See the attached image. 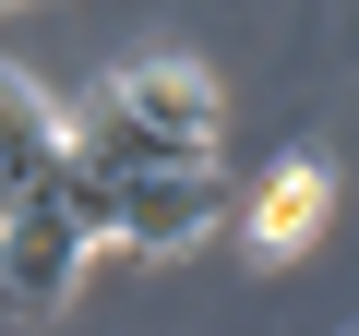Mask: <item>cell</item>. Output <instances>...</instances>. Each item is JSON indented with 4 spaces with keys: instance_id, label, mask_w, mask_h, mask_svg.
Returning a JSON list of instances; mask_svg holds the SVG:
<instances>
[{
    "instance_id": "6da1fadb",
    "label": "cell",
    "mask_w": 359,
    "mask_h": 336,
    "mask_svg": "<svg viewBox=\"0 0 359 336\" xmlns=\"http://www.w3.org/2000/svg\"><path fill=\"white\" fill-rule=\"evenodd\" d=\"M84 252H96V228H84L48 181H25L13 205H0V312H13V324H48V312L72 300Z\"/></svg>"
},
{
    "instance_id": "7a4b0ae2",
    "label": "cell",
    "mask_w": 359,
    "mask_h": 336,
    "mask_svg": "<svg viewBox=\"0 0 359 336\" xmlns=\"http://www.w3.org/2000/svg\"><path fill=\"white\" fill-rule=\"evenodd\" d=\"M204 228H216V156H168V168L120 181V240L132 252H192Z\"/></svg>"
},
{
    "instance_id": "3957f363",
    "label": "cell",
    "mask_w": 359,
    "mask_h": 336,
    "mask_svg": "<svg viewBox=\"0 0 359 336\" xmlns=\"http://www.w3.org/2000/svg\"><path fill=\"white\" fill-rule=\"evenodd\" d=\"M120 96H132V120L168 156H216V84L192 60H120Z\"/></svg>"
},
{
    "instance_id": "277c9868",
    "label": "cell",
    "mask_w": 359,
    "mask_h": 336,
    "mask_svg": "<svg viewBox=\"0 0 359 336\" xmlns=\"http://www.w3.org/2000/svg\"><path fill=\"white\" fill-rule=\"evenodd\" d=\"M323 217H335V168L323 156H287L276 181L252 193V264H299L323 240Z\"/></svg>"
},
{
    "instance_id": "5b68a950",
    "label": "cell",
    "mask_w": 359,
    "mask_h": 336,
    "mask_svg": "<svg viewBox=\"0 0 359 336\" xmlns=\"http://www.w3.org/2000/svg\"><path fill=\"white\" fill-rule=\"evenodd\" d=\"M60 156H84V168H108V181H132V168H168V144L132 120V96H120V72L108 84H84L72 108H60Z\"/></svg>"
},
{
    "instance_id": "8992f818",
    "label": "cell",
    "mask_w": 359,
    "mask_h": 336,
    "mask_svg": "<svg viewBox=\"0 0 359 336\" xmlns=\"http://www.w3.org/2000/svg\"><path fill=\"white\" fill-rule=\"evenodd\" d=\"M0 144L25 156V181H48V168H60V108H48L25 72H0Z\"/></svg>"
},
{
    "instance_id": "52a82bcc",
    "label": "cell",
    "mask_w": 359,
    "mask_h": 336,
    "mask_svg": "<svg viewBox=\"0 0 359 336\" xmlns=\"http://www.w3.org/2000/svg\"><path fill=\"white\" fill-rule=\"evenodd\" d=\"M13 193H25V156H13V144H0V205H13Z\"/></svg>"
}]
</instances>
